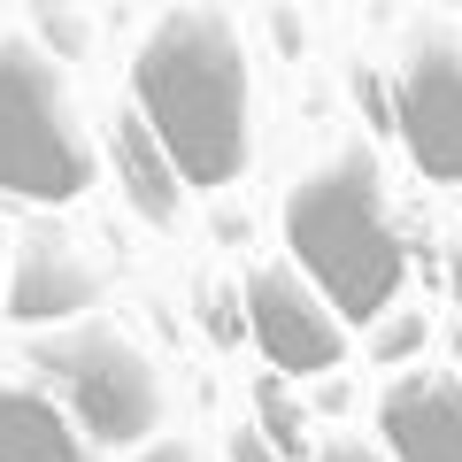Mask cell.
<instances>
[{"label": "cell", "instance_id": "8fae6325", "mask_svg": "<svg viewBox=\"0 0 462 462\" xmlns=\"http://www.w3.org/2000/svg\"><path fill=\"white\" fill-rule=\"evenodd\" d=\"M263 424H270V431H263L270 447H293V439H300V416H293V401H278L270 385H263Z\"/></svg>", "mask_w": 462, "mask_h": 462}, {"label": "cell", "instance_id": "30bf717a", "mask_svg": "<svg viewBox=\"0 0 462 462\" xmlns=\"http://www.w3.org/2000/svg\"><path fill=\"white\" fill-rule=\"evenodd\" d=\"M116 162H124V193H132L139 216H154V224L178 216L185 178H178V162L162 154V139L147 132V116H124V124H116Z\"/></svg>", "mask_w": 462, "mask_h": 462}, {"label": "cell", "instance_id": "5b68a950", "mask_svg": "<svg viewBox=\"0 0 462 462\" xmlns=\"http://www.w3.org/2000/svg\"><path fill=\"white\" fill-rule=\"evenodd\" d=\"M247 331L270 355L278 378H316V370H339L346 355V324L324 293H316L300 270H247Z\"/></svg>", "mask_w": 462, "mask_h": 462}, {"label": "cell", "instance_id": "52a82bcc", "mask_svg": "<svg viewBox=\"0 0 462 462\" xmlns=\"http://www.w3.org/2000/svg\"><path fill=\"white\" fill-rule=\"evenodd\" d=\"M378 431L393 439L401 462H462V378H447V370L393 378Z\"/></svg>", "mask_w": 462, "mask_h": 462}, {"label": "cell", "instance_id": "7a4b0ae2", "mask_svg": "<svg viewBox=\"0 0 462 462\" xmlns=\"http://www.w3.org/2000/svg\"><path fill=\"white\" fill-rule=\"evenodd\" d=\"M285 247H293L300 278L339 309V324L385 316L409 254H401V231L385 216L378 162L363 147H339L316 170H300V185L285 193Z\"/></svg>", "mask_w": 462, "mask_h": 462}, {"label": "cell", "instance_id": "9c48e42d", "mask_svg": "<svg viewBox=\"0 0 462 462\" xmlns=\"http://www.w3.org/2000/svg\"><path fill=\"white\" fill-rule=\"evenodd\" d=\"M0 462H85V447L54 401L0 378Z\"/></svg>", "mask_w": 462, "mask_h": 462}, {"label": "cell", "instance_id": "7c38bea8", "mask_svg": "<svg viewBox=\"0 0 462 462\" xmlns=\"http://www.w3.org/2000/svg\"><path fill=\"white\" fill-rule=\"evenodd\" d=\"M231 462H278V455H270L263 431H239V439H231Z\"/></svg>", "mask_w": 462, "mask_h": 462}, {"label": "cell", "instance_id": "6da1fadb", "mask_svg": "<svg viewBox=\"0 0 462 462\" xmlns=\"http://www.w3.org/2000/svg\"><path fill=\"white\" fill-rule=\"evenodd\" d=\"M147 132L185 185H224L247 162V47L216 8H170L132 54Z\"/></svg>", "mask_w": 462, "mask_h": 462}, {"label": "cell", "instance_id": "8992f818", "mask_svg": "<svg viewBox=\"0 0 462 462\" xmlns=\"http://www.w3.org/2000/svg\"><path fill=\"white\" fill-rule=\"evenodd\" d=\"M401 139H409L416 170L439 185H462V47L455 39H424L401 69Z\"/></svg>", "mask_w": 462, "mask_h": 462}, {"label": "cell", "instance_id": "9a60e30c", "mask_svg": "<svg viewBox=\"0 0 462 462\" xmlns=\"http://www.w3.org/2000/svg\"><path fill=\"white\" fill-rule=\"evenodd\" d=\"M447 270H455V300H462V239H455V254H447Z\"/></svg>", "mask_w": 462, "mask_h": 462}, {"label": "cell", "instance_id": "5bb4252c", "mask_svg": "<svg viewBox=\"0 0 462 462\" xmlns=\"http://www.w3.org/2000/svg\"><path fill=\"white\" fill-rule=\"evenodd\" d=\"M139 462H200V455H193V447H185V439H162V447H147V455H139Z\"/></svg>", "mask_w": 462, "mask_h": 462}, {"label": "cell", "instance_id": "ba28073f", "mask_svg": "<svg viewBox=\"0 0 462 462\" xmlns=\"http://www.w3.org/2000/svg\"><path fill=\"white\" fill-rule=\"evenodd\" d=\"M93 293H100V270L78 254V239H62V231L23 239L16 278H8V316H16V324H54V316H78V309H93Z\"/></svg>", "mask_w": 462, "mask_h": 462}, {"label": "cell", "instance_id": "277c9868", "mask_svg": "<svg viewBox=\"0 0 462 462\" xmlns=\"http://www.w3.org/2000/svg\"><path fill=\"white\" fill-rule=\"evenodd\" d=\"M39 370H54L69 416L108 447H132L162 424V378H154V363L116 324H85L69 339H47L39 346Z\"/></svg>", "mask_w": 462, "mask_h": 462}, {"label": "cell", "instance_id": "3957f363", "mask_svg": "<svg viewBox=\"0 0 462 462\" xmlns=\"http://www.w3.org/2000/svg\"><path fill=\"white\" fill-rule=\"evenodd\" d=\"M93 154H85L69 85L32 39H0V193L62 208L85 193Z\"/></svg>", "mask_w": 462, "mask_h": 462}, {"label": "cell", "instance_id": "4fadbf2b", "mask_svg": "<svg viewBox=\"0 0 462 462\" xmlns=\"http://www.w3.org/2000/svg\"><path fill=\"white\" fill-rule=\"evenodd\" d=\"M316 462H378V455H370V447H355V439H331Z\"/></svg>", "mask_w": 462, "mask_h": 462}]
</instances>
